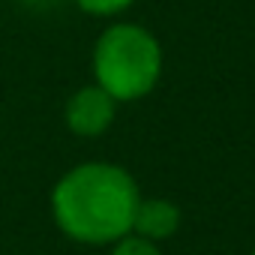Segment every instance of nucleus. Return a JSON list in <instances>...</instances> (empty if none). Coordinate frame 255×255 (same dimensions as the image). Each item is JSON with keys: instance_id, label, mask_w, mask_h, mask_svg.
Instances as JSON below:
<instances>
[{"instance_id": "nucleus-1", "label": "nucleus", "mask_w": 255, "mask_h": 255, "mask_svg": "<svg viewBox=\"0 0 255 255\" xmlns=\"http://www.w3.org/2000/svg\"><path fill=\"white\" fill-rule=\"evenodd\" d=\"M141 201L132 174L114 162H81L51 192V216L75 243L105 246L132 231Z\"/></svg>"}, {"instance_id": "nucleus-2", "label": "nucleus", "mask_w": 255, "mask_h": 255, "mask_svg": "<svg viewBox=\"0 0 255 255\" xmlns=\"http://www.w3.org/2000/svg\"><path fill=\"white\" fill-rule=\"evenodd\" d=\"M93 75L117 102H135L162 75V45L141 24H111L93 45Z\"/></svg>"}, {"instance_id": "nucleus-3", "label": "nucleus", "mask_w": 255, "mask_h": 255, "mask_svg": "<svg viewBox=\"0 0 255 255\" xmlns=\"http://www.w3.org/2000/svg\"><path fill=\"white\" fill-rule=\"evenodd\" d=\"M63 114H66V126L75 135L96 138L114 123L117 99L111 93H105L99 84H87V87H81V90H75L69 96Z\"/></svg>"}, {"instance_id": "nucleus-4", "label": "nucleus", "mask_w": 255, "mask_h": 255, "mask_svg": "<svg viewBox=\"0 0 255 255\" xmlns=\"http://www.w3.org/2000/svg\"><path fill=\"white\" fill-rule=\"evenodd\" d=\"M177 228H180V210L174 201H168V198H141L138 201L135 219H132V234L159 243V240H168Z\"/></svg>"}, {"instance_id": "nucleus-5", "label": "nucleus", "mask_w": 255, "mask_h": 255, "mask_svg": "<svg viewBox=\"0 0 255 255\" xmlns=\"http://www.w3.org/2000/svg\"><path fill=\"white\" fill-rule=\"evenodd\" d=\"M111 255H162V249L147 240V237H138V234H123L120 240H114L111 246Z\"/></svg>"}, {"instance_id": "nucleus-6", "label": "nucleus", "mask_w": 255, "mask_h": 255, "mask_svg": "<svg viewBox=\"0 0 255 255\" xmlns=\"http://www.w3.org/2000/svg\"><path fill=\"white\" fill-rule=\"evenodd\" d=\"M78 9L90 12V15H117L123 9H129L135 0H75Z\"/></svg>"}, {"instance_id": "nucleus-7", "label": "nucleus", "mask_w": 255, "mask_h": 255, "mask_svg": "<svg viewBox=\"0 0 255 255\" xmlns=\"http://www.w3.org/2000/svg\"><path fill=\"white\" fill-rule=\"evenodd\" d=\"M249 255H255V249H252V252H249Z\"/></svg>"}]
</instances>
